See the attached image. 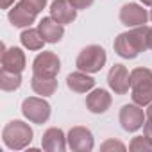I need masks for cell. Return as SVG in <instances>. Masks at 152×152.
I'll return each instance as SVG.
<instances>
[{"instance_id":"obj_1","label":"cell","mask_w":152,"mask_h":152,"mask_svg":"<svg viewBox=\"0 0 152 152\" xmlns=\"http://www.w3.org/2000/svg\"><path fill=\"white\" fill-rule=\"evenodd\" d=\"M147 25L132 27L127 32H122L115 38L113 48L115 52L124 57V59H134L138 57L143 50H147Z\"/></svg>"},{"instance_id":"obj_2","label":"cell","mask_w":152,"mask_h":152,"mask_svg":"<svg viewBox=\"0 0 152 152\" xmlns=\"http://www.w3.org/2000/svg\"><path fill=\"white\" fill-rule=\"evenodd\" d=\"M131 90L132 100L138 106H148L152 102V70L138 66L131 72Z\"/></svg>"},{"instance_id":"obj_3","label":"cell","mask_w":152,"mask_h":152,"mask_svg":"<svg viewBox=\"0 0 152 152\" xmlns=\"http://www.w3.org/2000/svg\"><path fill=\"white\" fill-rule=\"evenodd\" d=\"M32 129L29 124L22 122V120H13L9 122L4 131H2V140H4V145L11 150H22L25 148L31 141H32Z\"/></svg>"},{"instance_id":"obj_4","label":"cell","mask_w":152,"mask_h":152,"mask_svg":"<svg viewBox=\"0 0 152 152\" xmlns=\"http://www.w3.org/2000/svg\"><path fill=\"white\" fill-rule=\"evenodd\" d=\"M106 61L107 54L100 45H88L79 52L77 59H75V66L86 73H97L104 68Z\"/></svg>"},{"instance_id":"obj_5","label":"cell","mask_w":152,"mask_h":152,"mask_svg":"<svg viewBox=\"0 0 152 152\" xmlns=\"http://www.w3.org/2000/svg\"><path fill=\"white\" fill-rule=\"evenodd\" d=\"M50 111H52L50 104L47 100L39 99V97H29V99H25L22 102V113H23V116L29 122L38 124V125L45 124L50 118Z\"/></svg>"},{"instance_id":"obj_6","label":"cell","mask_w":152,"mask_h":152,"mask_svg":"<svg viewBox=\"0 0 152 152\" xmlns=\"http://www.w3.org/2000/svg\"><path fill=\"white\" fill-rule=\"evenodd\" d=\"M61 70V59L54 52H41L32 61V73L38 77H57Z\"/></svg>"},{"instance_id":"obj_7","label":"cell","mask_w":152,"mask_h":152,"mask_svg":"<svg viewBox=\"0 0 152 152\" xmlns=\"http://www.w3.org/2000/svg\"><path fill=\"white\" fill-rule=\"evenodd\" d=\"M118 120H120V125H122L124 131L134 132V131L143 127V124L147 120V115L143 113L141 106H138V104H125L120 109Z\"/></svg>"},{"instance_id":"obj_8","label":"cell","mask_w":152,"mask_h":152,"mask_svg":"<svg viewBox=\"0 0 152 152\" xmlns=\"http://www.w3.org/2000/svg\"><path fill=\"white\" fill-rule=\"evenodd\" d=\"M66 140H68V147L72 150H75V152H90L95 147L91 131L88 127H83V125L72 127Z\"/></svg>"},{"instance_id":"obj_9","label":"cell","mask_w":152,"mask_h":152,"mask_svg":"<svg viewBox=\"0 0 152 152\" xmlns=\"http://www.w3.org/2000/svg\"><path fill=\"white\" fill-rule=\"evenodd\" d=\"M107 84L116 95H125L131 88V73L124 64H113L107 73Z\"/></svg>"},{"instance_id":"obj_10","label":"cell","mask_w":152,"mask_h":152,"mask_svg":"<svg viewBox=\"0 0 152 152\" xmlns=\"http://www.w3.org/2000/svg\"><path fill=\"white\" fill-rule=\"evenodd\" d=\"M150 16H148V13H147V9H143L141 6H138V4H124L122 6V9H120V22H122V25H125V27H140V25H145L147 23V20H148Z\"/></svg>"},{"instance_id":"obj_11","label":"cell","mask_w":152,"mask_h":152,"mask_svg":"<svg viewBox=\"0 0 152 152\" xmlns=\"http://www.w3.org/2000/svg\"><path fill=\"white\" fill-rule=\"evenodd\" d=\"M0 61H2V70L15 72V73H22L25 70V54L18 47L6 48V45H2V57H0Z\"/></svg>"},{"instance_id":"obj_12","label":"cell","mask_w":152,"mask_h":152,"mask_svg":"<svg viewBox=\"0 0 152 152\" xmlns=\"http://www.w3.org/2000/svg\"><path fill=\"white\" fill-rule=\"evenodd\" d=\"M111 102H113V99H111L109 91L102 90V88L91 90V93L86 97V107L93 115H104L111 107Z\"/></svg>"},{"instance_id":"obj_13","label":"cell","mask_w":152,"mask_h":152,"mask_svg":"<svg viewBox=\"0 0 152 152\" xmlns=\"http://www.w3.org/2000/svg\"><path fill=\"white\" fill-rule=\"evenodd\" d=\"M50 16L59 23L66 25L77 18V9L72 6L70 0H54L50 4Z\"/></svg>"},{"instance_id":"obj_14","label":"cell","mask_w":152,"mask_h":152,"mask_svg":"<svg viewBox=\"0 0 152 152\" xmlns=\"http://www.w3.org/2000/svg\"><path fill=\"white\" fill-rule=\"evenodd\" d=\"M66 136L59 127H50L43 132L41 147L48 152H63L66 148Z\"/></svg>"},{"instance_id":"obj_15","label":"cell","mask_w":152,"mask_h":152,"mask_svg":"<svg viewBox=\"0 0 152 152\" xmlns=\"http://www.w3.org/2000/svg\"><path fill=\"white\" fill-rule=\"evenodd\" d=\"M38 29H39V32H41V36L45 38L47 43H59V41L63 39V34H64L63 23H59V22L54 20L52 16L43 18V20L38 23Z\"/></svg>"},{"instance_id":"obj_16","label":"cell","mask_w":152,"mask_h":152,"mask_svg":"<svg viewBox=\"0 0 152 152\" xmlns=\"http://www.w3.org/2000/svg\"><path fill=\"white\" fill-rule=\"evenodd\" d=\"M66 86L68 90L75 91V93H86V91H91L95 88V79L90 77L86 72H73L66 77Z\"/></svg>"},{"instance_id":"obj_17","label":"cell","mask_w":152,"mask_h":152,"mask_svg":"<svg viewBox=\"0 0 152 152\" xmlns=\"http://www.w3.org/2000/svg\"><path fill=\"white\" fill-rule=\"evenodd\" d=\"M7 18H9V22H11L13 27H20V29H23V27H31V25L36 22V15L31 13L22 2L15 4V6L9 9Z\"/></svg>"},{"instance_id":"obj_18","label":"cell","mask_w":152,"mask_h":152,"mask_svg":"<svg viewBox=\"0 0 152 152\" xmlns=\"http://www.w3.org/2000/svg\"><path fill=\"white\" fill-rule=\"evenodd\" d=\"M31 86H32L34 93H38L41 97H50L57 90V81H56V77H38V75H32Z\"/></svg>"},{"instance_id":"obj_19","label":"cell","mask_w":152,"mask_h":152,"mask_svg":"<svg viewBox=\"0 0 152 152\" xmlns=\"http://www.w3.org/2000/svg\"><path fill=\"white\" fill-rule=\"evenodd\" d=\"M20 41H22V45H23L25 48H29V50H41L43 45L47 43L45 38L41 36L39 29H31V27L25 29V31L20 34Z\"/></svg>"},{"instance_id":"obj_20","label":"cell","mask_w":152,"mask_h":152,"mask_svg":"<svg viewBox=\"0 0 152 152\" xmlns=\"http://www.w3.org/2000/svg\"><path fill=\"white\" fill-rule=\"evenodd\" d=\"M20 86H22V73H15L7 70L0 72V88L4 91H15Z\"/></svg>"},{"instance_id":"obj_21","label":"cell","mask_w":152,"mask_h":152,"mask_svg":"<svg viewBox=\"0 0 152 152\" xmlns=\"http://www.w3.org/2000/svg\"><path fill=\"white\" fill-rule=\"evenodd\" d=\"M129 150H132V152H152V141L147 136H136L129 143Z\"/></svg>"},{"instance_id":"obj_22","label":"cell","mask_w":152,"mask_h":152,"mask_svg":"<svg viewBox=\"0 0 152 152\" xmlns=\"http://www.w3.org/2000/svg\"><path fill=\"white\" fill-rule=\"evenodd\" d=\"M20 2H22L31 13H34V15L41 13V11L45 9V6H47V0H20Z\"/></svg>"},{"instance_id":"obj_23","label":"cell","mask_w":152,"mask_h":152,"mask_svg":"<svg viewBox=\"0 0 152 152\" xmlns=\"http://www.w3.org/2000/svg\"><path fill=\"white\" fill-rule=\"evenodd\" d=\"M100 150H104V152H109V150H120V152H124L125 145L122 141H116V140H107V141H104L100 145Z\"/></svg>"},{"instance_id":"obj_24","label":"cell","mask_w":152,"mask_h":152,"mask_svg":"<svg viewBox=\"0 0 152 152\" xmlns=\"http://www.w3.org/2000/svg\"><path fill=\"white\" fill-rule=\"evenodd\" d=\"M70 2H72V6L75 7V9H88L93 2H95V0H70Z\"/></svg>"},{"instance_id":"obj_25","label":"cell","mask_w":152,"mask_h":152,"mask_svg":"<svg viewBox=\"0 0 152 152\" xmlns=\"http://www.w3.org/2000/svg\"><path fill=\"white\" fill-rule=\"evenodd\" d=\"M143 132H145V136L152 141V120H145V124H143Z\"/></svg>"},{"instance_id":"obj_26","label":"cell","mask_w":152,"mask_h":152,"mask_svg":"<svg viewBox=\"0 0 152 152\" xmlns=\"http://www.w3.org/2000/svg\"><path fill=\"white\" fill-rule=\"evenodd\" d=\"M15 4V0H0V7L2 9H9Z\"/></svg>"},{"instance_id":"obj_27","label":"cell","mask_w":152,"mask_h":152,"mask_svg":"<svg viewBox=\"0 0 152 152\" xmlns=\"http://www.w3.org/2000/svg\"><path fill=\"white\" fill-rule=\"evenodd\" d=\"M147 48L152 50V27H148V31H147Z\"/></svg>"},{"instance_id":"obj_28","label":"cell","mask_w":152,"mask_h":152,"mask_svg":"<svg viewBox=\"0 0 152 152\" xmlns=\"http://www.w3.org/2000/svg\"><path fill=\"white\" fill-rule=\"evenodd\" d=\"M145 115H147V120H152V102L147 106V113Z\"/></svg>"},{"instance_id":"obj_29","label":"cell","mask_w":152,"mask_h":152,"mask_svg":"<svg viewBox=\"0 0 152 152\" xmlns=\"http://www.w3.org/2000/svg\"><path fill=\"white\" fill-rule=\"evenodd\" d=\"M143 6H152V0H140Z\"/></svg>"},{"instance_id":"obj_30","label":"cell","mask_w":152,"mask_h":152,"mask_svg":"<svg viewBox=\"0 0 152 152\" xmlns=\"http://www.w3.org/2000/svg\"><path fill=\"white\" fill-rule=\"evenodd\" d=\"M148 16H150V20H152V9H150V13H148Z\"/></svg>"}]
</instances>
